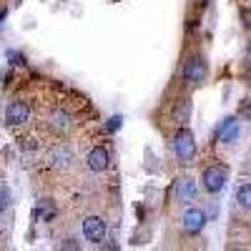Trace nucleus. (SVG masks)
Returning <instances> with one entry per match:
<instances>
[{"mask_svg": "<svg viewBox=\"0 0 251 251\" xmlns=\"http://www.w3.org/2000/svg\"><path fill=\"white\" fill-rule=\"evenodd\" d=\"M236 201H239L244 208H249V211H251V183L239 186V191H236Z\"/></svg>", "mask_w": 251, "mask_h": 251, "instance_id": "obj_12", "label": "nucleus"}, {"mask_svg": "<svg viewBox=\"0 0 251 251\" xmlns=\"http://www.w3.org/2000/svg\"><path fill=\"white\" fill-rule=\"evenodd\" d=\"M206 73H208V68H206V60L201 58V55H191L186 60V66H183V80L186 83H201L203 78H206Z\"/></svg>", "mask_w": 251, "mask_h": 251, "instance_id": "obj_5", "label": "nucleus"}, {"mask_svg": "<svg viewBox=\"0 0 251 251\" xmlns=\"http://www.w3.org/2000/svg\"><path fill=\"white\" fill-rule=\"evenodd\" d=\"M8 58H10V63H15V66H25V60H23V55H20V53L8 50Z\"/></svg>", "mask_w": 251, "mask_h": 251, "instance_id": "obj_17", "label": "nucleus"}, {"mask_svg": "<svg viewBox=\"0 0 251 251\" xmlns=\"http://www.w3.org/2000/svg\"><path fill=\"white\" fill-rule=\"evenodd\" d=\"M236 133H239L236 118H224V121L219 123V128L214 131V136H216V138H221L224 143H231V141L236 138Z\"/></svg>", "mask_w": 251, "mask_h": 251, "instance_id": "obj_11", "label": "nucleus"}, {"mask_svg": "<svg viewBox=\"0 0 251 251\" xmlns=\"http://www.w3.org/2000/svg\"><path fill=\"white\" fill-rule=\"evenodd\" d=\"M121 123H123V118H121V116L108 118V123H106V131H108V133H116V131L121 128Z\"/></svg>", "mask_w": 251, "mask_h": 251, "instance_id": "obj_16", "label": "nucleus"}, {"mask_svg": "<svg viewBox=\"0 0 251 251\" xmlns=\"http://www.w3.org/2000/svg\"><path fill=\"white\" fill-rule=\"evenodd\" d=\"M28 118H30L28 100L15 98V100H10L8 106H5V121H8V126H23Z\"/></svg>", "mask_w": 251, "mask_h": 251, "instance_id": "obj_3", "label": "nucleus"}, {"mask_svg": "<svg viewBox=\"0 0 251 251\" xmlns=\"http://www.w3.org/2000/svg\"><path fill=\"white\" fill-rule=\"evenodd\" d=\"M5 15H8L5 10H0V23H3V20H5Z\"/></svg>", "mask_w": 251, "mask_h": 251, "instance_id": "obj_20", "label": "nucleus"}, {"mask_svg": "<svg viewBox=\"0 0 251 251\" xmlns=\"http://www.w3.org/2000/svg\"><path fill=\"white\" fill-rule=\"evenodd\" d=\"M196 181L191 178V176H181L178 181H176V199L181 201V203H186V206H191L194 201H196Z\"/></svg>", "mask_w": 251, "mask_h": 251, "instance_id": "obj_9", "label": "nucleus"}, {"mask_svg": "<svg viewBox=\"0 0 251 251\" xmlns=\"http://www.w3.org/2000/svg\"><path fill=\"white\" fill-rule=\"evenodd\" d=\"M8 206H10V194H8V188L0 183V216L8 211Z\"/></svg>", "mask_w": 251, "mask_h": 251, "instance_id": "obj_14", "label": "nucleus"}, {"mask_svg": "<svg viewBox=\"0 0 251 251\" xmlns=\"http://www.w3.org/2000/svg\"><path fill=\"white\" fill-rule=\"evenodd\" d=\"M83 236L91 244H100L106 239V221L100 216H86V221H83Z\"/></svg>", "mask_w": 251, "mask_h": 251, "instance_id": "obj_7", "label": "nucleus"}, {"mask_svg": "<svg viewBox=\"0 0 251 251\" xmlns=\"http://www.w3.org/2000/svg\"><path fill=\"white\" fill-rule=\"evenodd\" d=\"M48 126H50V131L55 136H68L73 131V116L68 111H63V108H55L48 116Z\"/></svg>", "mask_w": 251, "mask_h": 251, "instance_id": "obj_6", "label": "nucleus"}, {"mask_svg": "<svg viewBox=\"0 0 251 251\" xmlns=\"http://www.w3.org/2000/svg\"><path fill=\"white\" fill-rule=\"evenodd\" d=\"M226 178H228V171H226V166L224 163H214V166H208V169H203V188L208 194H219L221 188L226 186Z\"/></svg>", "mask_w": 251, "mask_h": 251, "instance_id": "obj_2", "label": "nucleus"}, {"mask_svg": "<svg viewBox=\"0 0 251 251\" xmlns=\"http://www.w3.org/2000/svg\"><path fill=\"white\" fill-rule=\"evenodd\" d=\"M174 153L178 156L181 163H191L194 156H196V138H194V131L181 126L174 136Z\"/></svg>", "mask_w": 251, "mask_h": 251, "instance_id": "obj_1", "label": "nucleus"}, {"mask_svg": "<svg viewBox=\"0 0 251 251\" xmlns=\"http://www.w3.org/2000/svg\"><path fill=\"white\" fill-rule=\"evenodd\" d=\"M108 163H111V153H108V149H103V146H96V149H91L88 156H86V166L93 174L106 171Z\"/></svg>", "mask_w": 251, "mask_h": 251, "instance_id": "obj_8", "label": "nucleus"}, {"mask_svg": "<svg viewBox=\"0 0 251 251\" xmlns=\"http://www.w3.org/2000/svg\"><path fill=\"white\" fill-rule=\"evenodd\" d=\"M71 161H73V151L68 149V146H55V149L48 153V163L53 166V169H66Z\"/></svg>", "mask_w": 251, "mask_h": 251, "instance_id": "obj_10", "label": "nucleus"}, {"mask_svg": "<svg viewBox=\"0 0 251 251\" xmlns=\"http://www.w3.org/2000/svg\"><path fill=\"white\" fill-rule=\"evenodd\" d=\"M176 118H178V123H186V121H188V98H181V100H178Z\"/></svg>", "mask_w": 251, "mask_h": 251, "instance_id": "obj_15", "label": "nucleus"}, {"mask_svg": "<svg viewBox=\"0 0 251 251\" xmlns=\"http://www.w3.org/2000/svg\"><path fill=\"white\" fill-rule=\"evenodd\" d=\"M241 116H244V118H251V100H244V106H241Z\"/></svg>", "mask_w": 251, "mask_h": 251, "instance_id": "obj_18", "label": "nucleus"}, {"mask_svg": "<svg viewBox=\"0 0 251 251\" xmlns=\"http://www.w3.org/2000/svg\"><path fill=\"white\" fill-rule=\"evenodd\" d=\"M63 249H73V251H75V249H78V244H75L73 239H66V244H63Z\"/></svg>", "mask_w": 251, "mask_h": 251, "instance_id": "obj_19", "label": "nucleus"}, {"mask_svg": "<svg viewBox=\"0 0 251 251\" xmlns=\"http://www.w3.org/2000/svg\"><path fill=\"white\" fill-rule=\"evenodd\" d=\"M53 214H55V206L50 201H40V206L33 211L35 219H53Z\"/></svg>", "mask_w": 251, "mask_h": 251, "instance_id": "obj_13", "label": "nucleus"}, {"mask_svg": "<svg viewBox=\"0 0 251 251\" xmlns=\"http://www.w3.org/2000/svg\"><path fill=\"white\" fill-rule=\"evenodd\" d=\"M203 226H206V214L196 206H188L183 211V216H181V228L186 234H199Z\"/></svg>", "mask_w": 251, "mask_h": 251, "instance_id": "obj_4", "label": "nucleus"}]
</instances>
